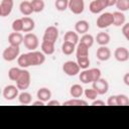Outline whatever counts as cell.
<instances>
[{
    "label": "cell",
    "mask_w": 129,
    "mask_h": 129,
    "mask_svg": "<svg viewBox=\"0 0 129 129\" xmlns=\"http://www.w3.org/2000/svg\"><path fill=\"white\" fill-rule=\"evenodd\" d=\"M45 61V54L42 51L31 50L27 53H22L18 56L17 62L18 66L22 69H26L28 67L40 66Z\"/></svg>",
    "instance_id": "obj_1"
},
{
    "label": "cell",
    "mask_w": 129,
    "mask_h": 129,
    "mask_svg": "<svg viewBox=\"0 0 129 129\" xmlns=\"http://www.w3.org/2000/svg\"><path fill=\"white\" fill-rule=\"evenodd\" d=\"M19 52H20L19 46L10 45V44H9V46H7V47L3 50L2 56H3V59H4V60H6V61H12V60L18 58Z\"/></svg>",
    "instance_id": "obj_2"
},
{
    "label": "cell",
    "mask_w": 129,
    "mask_h": 129,
    "mask_svg": "<svg viewBox=\"0 0 129 129\" xmlns=\"http://www.w3.org/2000/svg\"><path fill=\"white\" fill-rule=\"evenodd\" d=\"M30 80H31V78H30L29 72L25 69H22V72H21L20 76L16 80V86L18 87L19 90L25 91L30 85Z\"/></svg>",
    "instance_id": "obj_3"
},
{
    "label": "cell",
    "mask_w": 129,
    "mask_h": 129,
    "mask_svg": "<svg viewBox=\"0 0 129 129\" xmlns=\"http://www.w3.org/2000/svg\"><path fill=\"white\" fill-rule=\"evenodd\" d=\"M114 23V17H113V13H110V12H105V13H102L98 19H97V26L101 29L103 28H107L109 27L110 25H112Z\"/></svg>",
    "instance_id": "obj_4"
},
{
    "label": "cell",
    "mask_w": 129,
    "mask_h": 129,
    "mask_svg": "<svg viewBox=\"0 0 129 129\" xmlns=\"http://www.w3.org/2000/svg\"><path fill=\"white\" fill-rule=\"evenodd\" d=\"M23 44H24V46H25L27 49H29V50H35V49L38 47L39 41H38L37 36H36L34 33L27 32V33L24 35Z\"/></svg>",
    "instance_id": "obj_5"
},
{
    "label": "cell",
    "mask_w": 129,
    "mask_h": 129,
    "mask_svg": "<svg viewBox=\"0 0 129 129\" xmlns=\"http://www.w3.org/2000/svg\"><path fill=\"white\" fill-rule=\"evenodd\" d=\"M80 66L78 64L77 61H74V60H68L66 62H63L62 64V71L66 75L68 76H77L79 73H80Z\"/></svg>",
    "instance_id": "obj_6"
},
{
    "label": "cell",
    "mask_w": 129,
    "mask_h": 129,
    "mask_svg": "<svg viewBox=\"0 0 129 129\" xmlns=\"http://www.w3.org/2000/svg\"><path fill=\"white\" fill-rule=\"evenodd\" d=\"M107 7H109L108 0H93L90 3L89 9L93 14H98V13L102 12Z\"/></svg>",
    "instance_id": "obj_7"
},
{
    "label": "cell",
    "mask_w": 129,
    "mask_h": 129,
    "mask_svg": "<svg viewBox=\"0 0 129 129\" xmlns=\"http://www.w3.org/2000/svg\"><path fill=\"white\" fill-rule=\"evenodd\" d=\"M19 89L17 86H13V85H8L3 89V97L5 100L7 101H12L14 100L16 97H18L19 93H18Z\"/></svg>",
    "instance_id": "obj_8"
},
{
    "label": "cell",
    "mask_w": 129,
    "mask_h": 129,
    "mask_svg": "<svg viewBox=\"0 0 129 129\" xmlns=\"http://www.w3.org/2000/svg\"><path fill=\"white\" fill-rule=\"evenodd\" d=\"M92 87H93V89H95L97 91V93L99 95H105L109 90L108 82L105 79H102V78H100L99 80L92 83Z\"/></svg>",
    "instance_id": "obj_9"
},
{
    "label": "cell",
    "mask_w": 129,
    "mask_h": 129,
    "mask_svg": "<svg viewBox=\"0 0 129 129\" xmlns=\"http://www.w3.org/2000/svg\"><path fill=\"white\" fill-rule=\"evenodd\" d=\"M69 9L74 14H81L85 10L84 0H69Z\"/></svg>",
    "instance_id": "obj_10"
},
{
    "label": "cell",
    "mask_w": 129,
    "mask_h": 129,
    "mask_svg": "<svg viewBox=\"0 0 129 129\" xmlns=\"http://www.w3.org/2000/svg\"><path fill=\"white\" fill-rule=\"evenodd\" d=\"M57 37H58V29L55 26H48L44 30V34H43L42 39L49 40V41H52L55 43Z\"/></svg>",
    "instance_id": "obj_11"
},
{
    "label": "cell",
    "mask_w": 129,
    "mask_h": 129,
    "mask_svg": "<svg viewBox=\"0 0 129 129\" xmlns=\"http://www.w3.org/2000/svg\"><path fill=\"white\" fill-rule=\"evenodd\" d=\"M114 57L120 62L127 61L129 59V50L124 46L117 47L114 51Z\"/></svg>",
    "instance_id": "obj_12"
},
{
    "label": "cell",
    "mask_w": 129,
    "mask_h": 129,
    "mask_svg": "<svg viewBox=\"0 0 129 129\" xmlns=\"http://www.w3.org/2000/svg\"><path fill=\"white\" fill-rule=\"evenodd\" d=\"M13 5H14L13 0H2L0 3V16L2 17L8 16L13 9Z\"/></svg>",
    "instance_id": "obj_13"
},
{
    "label": "cell",
    "mask_w": 129,
    "mask_h": 129,
    "mask_svg": "<svg viewBox=\"0 0 129 129\" xmlns=\"http://www.w3.org/2000/svg\"><path fill=\"white\" fill-rule=\"evenodd\" d=\"M97 58L101 61H106L111 57V50L106 45H101L96 52Z\"/></svg>",
    "instance_id": "obj_14"
},
{
    "label": "cell",
    "mask_w": 129,
    "mask_h": 129,
    "mask_svg": "<svg viewBox=\"0 0 129 129\" xmlns=\"http://www.w3.org/2000/svg\"><path fill=\"white\" fill-rule=\"evenodd\" d=\"M23 39L24 36L20 33V32H11L8 35V42L10 45H16L19 46L21 43H23Z\"/></svg>",
    "instance_id": "obj_15"
},
{
    "label": "cell",
    "mask_w": 129,
    "mask_h": 129,
    "mask_svg": "<svg viewBox=\"0 0 129 129\" xmlns=\"http://www.w3.org/2000/svg\"><path fill=\"white\" fill-rule=\"evenodd\" d=\"M89 28H90V24H89V22L87 20H79L75 24V30L79 34L87 33L89 31Z\"/></svg>",
    "instance_id": "obj_16"
},
{
    "label": "cell",
    "mask_w": 129,
    "mask_h": 129,
    "mask_svg": "<svg viewBox=\"0 0 129 129\" xmlns=\"http://www.w3.org/2000/svg\"><path fill=\"white\" fill-rule=\"evenodd\" d=\"M54 42L52 41H49V40H44L42 39V42H41V51L44 53V54H52L54 52Z\"/></svg>",
    "instance_id": "obj_17"
},
{
    "label": "cell",
    "mask_w": 129,
    "mask_h": 129,
    "mask_svg": "<svg viewBox=\"0 0 129 129\" xmlns=\"http://www.w3.org/2000/svg\"><path fill=\"white\" fill-rule=\"evenodd\" d=\"M36 96H37V99H39L45 103L51 99V92L47 88H40V89H38Z\"/></svg>",
    "instance_id": "obj_18"
},
{
    "label": "cell",
    "mask_w": 129,
    "mask_h": 129,
    "mask_svg": "<svg viewBox=\"0 0 129 129\" xmlns=\"http://www.w3.org/2000/svg\"><path fill=\"white\" fill-rule=\"evenodd\" d=\"M19 9H20V12L25 16H29L34 12L31 2H29V1H22L19 5Z\"/></svg>",
    "instance_id": "obj_19"
},
{
    "label": "cell",
    "mask_w": 129,
    "mask_h": 129,
    "mask_svg": "<svg viewBox=\"0 0 129 129\" xmlns=\"http://www.w3.org/2000/svg\"><path fill=\"white\" fill-rule=\"evenodd\" d=\"M63 41H69V42H72V43L77 45L79 43V41H80L79 33L76 32V31H72V30L67 31L64 36H63Z\"/></svg>",
    "instance_id": "obj_20"
},
{
    "label": "cell",
    "mask_w": 129,
    "mask_h": 129,
    "mask_svg": "<svg viewBox=\"0 0 129 129\" xmlns=\"http://www.w3.org/2000/svg\"><path fill=\"white\" fill-rule=\"evenodd\" d=\"M113 17H114V23L113 25L115 26H123L125 24L126 17L122 11H115L113 12Z\"/></svg>",
    "instance_id": "obj_21"
},
{
    "label": "cell",
    "mask_w": 129,
    "mask_h": 129,
    "mask_svg": "<svg viewBox=\"0 0 129 129\" xmlns=\"http://www.w3.org/2000/svg\"><path fill=\"white\" fill-rule=\"evenodd\" d=\"M22 21H23V32H30L34 29L35 22L32 18H30L28 16H25V17L22 18Z\"/></svg>",
    "instance_id": "obj_22"
},
{
    "label": "cell",
    "mask_w": 129,
    "mask_h": 129,
    "mask_svg": "<svg viewBox=\"0 0 129 129\" xmlns=\"http://www.w3.org/2000/svg\"><path fill=\"white\" fill-rule=\"evenodd\" d=\"M89 46H87L85 43L83 42H79L77 47H76V54L77 57H81V56H89Z\"/></svg>",
    "instance_id": "obj_23"
},
{
    "label": "cell",
    "mask_w": 129,
    "mask_h": 129,
    "mask_svg": "<svg viewBox=\"0 0 129 129\" xmlns=\"http://www.w3.org/2000/svg\"><path fill=\"white\" fill-rule=\"evenodd\" d=\"M83 94H84V88L79 84L73 85L70 89V95L74 98H80L82 97Z\"/></svg>",
    "instance_id": "obj_24"
},
{
    "label": "cell",
    "mask_w": 129,
    "mask_h": 129,
    "mask_svg": "<svg viewBox=\"0 0 129 129\" xmlns=\"http://www.w3.org/2000/svg\"><path fill=\"white\" fill-rule=\"evenodd\" d=\"M96 41L100 45H107L110 42V35L107 32H99L96 36Z\"/></svg>",
    "instance_id": "obj_25"
},
{
    "label": "cell",
    "mask_w": 129,
    "mask_h": 129,
    "mask_svg": "<svg viewBox=\"0 0 129 129\" xmlns=\"http://www.w3.org/2000/svg\"><path fill=\"white\" fill-rule=\"evenodd\" d=\"M76 50V44L69 42V41H63L61 44V51L62 53L67 54V55H71L74 51Z\"/></svg>",
    "instance_id": "obj_26"
},
{
    "label": "cell",
    "mask_w": 129,
    "mask_h": 129,
    "mask_svg": "<svg viewBox=\"0 0 129 129\" xmlns=\"http://www.w3.org/2000/svg\"><path fill=\"white\" fill-rule=\"evenodd\" d=\"M18 101L22 105H29L32 101V97L28 92L23 91L18 95Z\"/></svg>",
    "instance_id": "obj_27"
},
{
    "label": "cell",
    "mask_w": 129,
    "mask_h": 129,
    "mask_svg": "<svg viewBox=\"0 0 129 129\" xmlns=\"http://www.w3.org/2000/svg\"><path fill=\"white\" fill-rule=\"evenodd\" d=\"M64 106H87L88 103L85 100L79 99V98H74L71 100H68L66 102H63Z\"/></svg>",
    "instance_id": "obj_28"
},
{
    "label": "cell",
    "mask_w": 129,
    "mask_h": 129,
    "mask_svg": "<svg viewBox=\"0 0 129 129\" xmlns=\"http://www.w3.org/2000/svg\"><path fill=\"white\" fill-rule=\"evenodd\" d=\"M21 72H22V68H11V69L8 71V78H9L11 81L16 82V80H17L18 77L20 76Z\"/></svg>",
    "instance_id": "obj_29"
},
{
    "label": "cell",
    "mask_w": 129,
    "mask_h": 129,
    "mask_svg": "<svg viewBox=\"0 0 129 129\" xmlns=\"http://www.w3.org/2000/svg\"><path fill=\"white\" fill-rule=\"evenodd\" d=\"M31 5H32V8H33V11L36 12V13L41 12L44 9V6H45L43 0H32Z\"/></svg>",
    "instance_id": "obj_30"
},
{
    "label": "cell",
    "mask_w": 129,
    "mask_h": 129,
    "mask_svg": "<svg viewBox=\"0 0 129 129\" xmlns=\"http://www.w3.org/2000/svg\"><path fill=\"white\" fill-rule=\"evenodd\" d=\"M88 71H89V76H90V79H91V83H94L95 81H97L101 78V71L99 69L93 68V69H90Z\"/></svg>",
    "instance_id": "obj_31"
},
{
    "label": "cell",
    "mask_w": 129,
    "mask_h": 129,
    "mask_svg": "<svg viewBox=\"0 0 129 129\" xmlns=\"http://www.w3.org/2000/svg\"><path fill=\"white\" fill-rule=\"evenodd\" d=\"M115 6L119 11H128L129 10V0H117Z\"/></svg>",
    "instance_id": "obj_32"
},
{
    "label": "cell",
    "mask_w": 129,
    "mask_h": 129,
    "mask_svg": "<svg viewBox=\"0 0 129 129\" xmlns=\"http://www.w3.org/2000/svg\"><path fill=\"white\" fill-rule=\"evenodd\" d=\"M77 62L80 66L81 69L83 70H87L90 66V58L89 56H81V57H77Z\"/></svg>",
    "instance_id": "obj_33"
},
{
    "label": "cell",
    "mask_w": 129,
    "mask_h": 129,
    "mask_svg": "<svg viewBox=\"0 0 129 129\" xmlns=\"http://www.w3.org/2000/svg\"><path fill=\"white\" fill-rule=\"evenodd\" d=\"M80 42H83V43H85L87 46L91 47V46L94 44V37H93L91 34H89V33H85V34H83V36L81 37Z\"/></svg>",
    "instance_id": "obj_34"
},
{
    "label": "cell",
    "mask_w": 129,
    "mask_h": 129,
    "mask_svg": "<svg viewBox=\"0 0 129 129\" xmlns=\"http://www.w3.org/2000/svg\"><path fill=\"white\" fill-rule=\"evenodd\" d=\"M54 6L58 11H64L69 8V0H55Z\"/></svg>",
    "instance_id": "obj_35"
},
{
    "label": "cell",
    "mask_w": 129,
    "mask_h": 129,
    "mask_svg": "<svg viewBox=\"0 0 129 129\" xmlns=\"http://www.w3.org/2000/svg\"><path fill=\"white\" fill-rule=\"evenodd\" d=\"M84 94H85V97L87 98V99H89V100H91V101H94V100H96L97 99V97H98V93H97V91L95 90V89H86L85 91H84Z\"/></svg>",
    "instance_id": "obj_36"
},
{
    "label": "cell",
    "mask_w": 129,
    "mask_h": 129,
    "mask_svg": "<svg viewBox=\"0 0 129 129\" xmlns=\"http://www.w3.org/2000/svg\"><path fill=\"white\" fill-rule=\"evenodd\" d=\"M12 29H13V31H15V32L23 31V21H22V18L15 19V20L12 22Z\"/></svg>",
    "instance_id": "obj_37"
},
{
    "label": "cell",
    "mask_w": 129,
    "mask_h": 129,
    "mask_svg": "<svg viewBox=\"0 0 129 129\" xmlns=\"http://www.w3.org/2000/svg\"><path fill=\"white\" fill-rule=\"evenodd\" d=\"M117 103L118 106H129V98L124 94L117 95Z\"/></svg>",
    "instance_id": "obj_38"
},
{
    "label": "cell",
    "mask_w": 129,
    "mask_h": 129,
    "mask_svg": "<svg viewBox=\"0 0 129 129\" xmlns=\"http://www.w3.org/2000/svg\"><path fill=\"white\" fill-rule=\"evenodd\" d=\"M79 78H80V81H81L83 84H89V83H91V79H90L89 71H88V70H84V71L80 74Z\"/></svg>",
    "instance_id": "obj_39"
},
{
    "label": "cell",
    "mask_w": 129,
    "mask_h": 129,
    "mask_svg": "<svg viewBox=\"0 0 129 129\" xmlns=\"http://www.w3.org/2000/svg\"><path fill=\"white\" fill-rule=\"evenodd\" d=\"M107 105L108 106H118V103H117V95H114V96L109 97L108 100H107Z\"/></svg>",
    "instance_id": "obj_40"
},
{
    "label": "cell",
    "mask_w": 129,
    "mask_h": 129,
    "mask_svg": "<svg viewBox=\"0 0 129 129\" xmlns=\"http://www.w3.org/2000/svg\"><path fill=\"white\" fill-rule=\"evenodd\" d=\"M122 33H123L124 37L129 41V22L128 23H125L122 26Z\"/></svg>",
    "instance_id": "obj_41"
},
{
    "label": "cell",
    "mask_w": 129,
    "mask_h": 129,
    "mask_svg": "<svg viewBox=\"0 0 129 129\" xmlns=\"http://www.w3.org/2000/svg\"><path fill=\"white\" fill-rule=\"evenodd\" d=\"M92 105H93V106H104V105H105V102L102 101V100L96 99V100H94V101L92 102Z\"/></svg>",
    "instance_id": "obj_42"
},
{
    "label": "cell",
    "mask_w": 129,
    "mask_h": 129,
    "mask_svg": "<svg viewBox=\"0 0 129 129\" xmlns=\"http://www.w3.org/2000/svg\"><path fill=\"white\" fill-rule=\"evenodd\" d=\"M47 105H48V106H59L60 103H59L57 100H49V101L47 102Z\"/></svg>",
    "instance_id": "obj_43"
},
{
    "label": "cell",
    "mask_w": 129,
    "mask_h": 129,
    "mask_svg": "<svg viewBox=\"0 0 129 129\" xmlns=\"http://www.w3.org/2000/svg\"><path fill=\"white\" fill-rule=\"evenodd\" d=\"M123 82H124V84H125L126 86L129 87V73H127V74L124 75V77H123Z\"/></svg>",
    "instance_id": "obj_44"
},
{
    "label": "cell",
    "mask_w": 129,
    "mask_h": 129,
    "mask_svg": "<svg viewBox=\"0 0 129 129\" xmlns=\"http://www.w3.org/2000/svg\"><path fill=\"white\" fill-rule=\"evenodd\" d=\"M32 104H33V106H43V105H44V102L38 99L37 101H35V102H33Z\"/></svg>",
    "instance_id": "obj_45"
},
{
    "label": "cell",
    "mask_w": 129,
    "mask_h": 129,
    "mask_svg": "<svg viewBox=\"0 0 129 129\" xmlns=\"http://www.w3.org/2000/svg\"><path fill=\"white\" fill-rule=\"evenodd\" d=\"M108 1H109V6H113V5H115L116 2H117V0H108Z\"/></svg>",
    "instance_id": "obj_46"
}]
</instances>
